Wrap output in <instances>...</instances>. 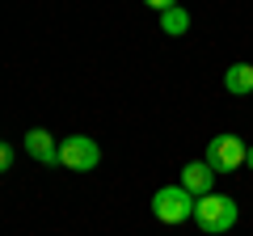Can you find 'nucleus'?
Returning <instances> with one entry per match:
<instances>
[{
	"mask_svg": "<svg viewBox=\"0 0 253 236\" xmlns=\"http://www.w3.org/2000/svg\"><path fill=\"white\" fill-rule=\"evenodd\" d=\"M194 194L181 190V186H165V190L152 194V215L161 219V224H186V219H194Z\"/></svg>",
	"mask_w": 253,
	"mask_h": 236,
	"instance_id": "obj_2",
	"label": "nucleus"
},
{
	"mask_svg": "<svg viewBox=\"0 0 253 236\" xmlns=\"http://www.w3.org/2000/svg\"><path fill=\"white\" fill-rule=\"evenodd\" d=\"M245 164H249V169H253V144H249V152H245Z\"/></svg>",
	"mask_w": 253,
	"mask_h": 236,
	"instance_id": "obj_11",
	"label": "nucleus"
},
{
	"mask_svg": "<svg viewBox=\"0 0 253 236\" xmlns=\"http://www.w3.org/2000/svg\"><path fill=\"white\" fill-rule=\"evenodd\" d=\"M148 9H156V13H165V9H173V4H177V0H144Z\"/></svg>",
	"mask_w": 253,
	"mask_h": 236,
	"instance_id": "obj_10",
	"label": "nucleus"
},
{
	"mask_svg": "<svg viewBox=\"0 0 253 236\" xmlns=\"http://www.w3.org/2000/svg\"><path fill=\"white\" fill-rule=\"evenodd\" d=\"M224 89L236 93V97L253 93V64H232V68L224 72Z\"/></svg>",
	"mask_w": 253,
	"mask_h": 236,
	"instance_id": "obj_7",
	"label": "nucleus"
},
{
	"mask_svg": "<svg viewBox=\"0 0 253 236\" xmlns=\"http://www.w3.org/2000/svg\"><path fill=\"white\" fill-rule=\"evenodd\" d=\"M161 30H165L169 38H181V34L190 30V13L181 9V4H173V9H165V13H161Z\"/></svg>",
	"mask_w": 253,
	"mask_h": 236,
	"instance_id": "obj_8",
	"label": "nucleus"
},
{
	"mask_svg": "<svg viewBox=\"0 0 253 236\" xmlns=\"http://www.w3.org/2000/svg\"><path fill=\"white\" fill-rule=\"evenodd\" d=\"M26 152L34 156V160H42V164H59V144L51 139L46 127H30L26 131Z\"/></svg>",
	"mask_w": 253,
	"mask_h": 236,
	"instance_id": "obj_6",
	"label": "nucleus"
},
{
	"mask_svg": "<svg viewBox=\"0 0 253 236\" xmlns=\"http://www.w3.org/2000/svg\"><path fill=\"white\" fill-rule=\"evenodd\" d=\"M9 169H13V148L0 139V173H9Z\"/></svg>",
	"mask_w": 253,
	"mask_h": 236,
	"instance_id": "obj_9",
	"label": "nucleus"
},
{
	"mask_svg": "<svg viewBox=\"0 0 253 236\" xmlns=\"http://www.w3.org/2000/svg\"><path fill=\"white\" fill-rule=\"evenodd\" d=\"M194 224L203 228L207 236H215V232H228V228L236 224V202L228 198V194H203L199 202H194Z\"/></svg>",
	"mask_w": 253,
	"mask_h": 236,
	"instance_id": "obj_1",
	"label": "nucleus"
},
{
	"mask_svg": "<svg viewBox=\"0 0 253 236\" xmlns=\"http://www.w3.org/2000/svg\"><path fill=\"white\" fill-rule=\"evenodd\" d=\"M97 160H101V148H97V139H89V135H68L59 144V164L72 169V173L97 169Z\"/></svg>",
	"mask_w": 253,
	"mask_h": 236,
	"instance_id": "obj_3",
	"label": "nucleus"
},
{
	"mask_svg": "<svg viewBox=\"0 0 253 236\" xmlns=\"http://www.w3.org/2000/svg\"><path fill=\"white\" fill-rule=\"evenodd\" d=\"M211 182H215V169H211L207 160H190V164H181V190H190L194 198L211 194Z\"/></svg>",
	"mask_w": 253,
	"mask_h": 236,
	"instance_id": "obj_5",
	"label": "nucleus"
},
{
	"mask_svg": "<svg viewBox=\"0 0 253 236\" xmlns=\"http://www.w3.org/2000/svg\"><path fill=\"white\" fill-rule=\"evenodd\" d=\"M245 152H249V144H245L241 135H215L207 144V164L215 173H232L245 164Z\"/></svg>",
	"mask_w": 253,
	"mask_h": 236,
	"instance_id": "obj_4",
	"label": "nucleus"
}]
</instances>
